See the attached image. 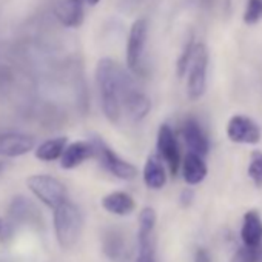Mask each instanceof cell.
I'll return each mask as SVG.
<instances>
[{"label":"cell","mask_w":262,"mask_h":262,"mask_svg":"<svg viewBox=\"0 0 262 262\" xmlns=\"http://www.w3.org/2000/svg\"><path fill=\"white\" fill-rule=\"evenodd\" d=\"M129 74L114 60L100 59L96 68V82L99 88L102 111L111 123H119L122 116V99L125 83Z\"/></svg>","instance_id":"obj_1"},{"label":"cell","mask_w":262,"mask_h":262,"mask_svg":"<svg viewBox=\"0 0 262 262\" xmlns=\"http://www.w3.org/2000/svg\"><path fill=\"white\" fill-rule=\"evenodd\" d=\"M82 213L79 207L70 201L54 210V231L62 248H73L82 234Z\"/></svg>","instance_id":"obj_2"},{"label":"cell","mask_w":262,"mask_h":262,"mask_svg":"<svg viewBox=\"0 0 262 262\" xmlns=\"http://www.w3.org/2000/svg\"><path fill=\"white\" fill-rule=\"evenodd\" d=\"M27 184L33 194L53 210H56L68 201V191L65 185L53 176L34 174L27 179Z\"/></svg>","instance_id":"obj_3"},{"label":"cell","mask_w":262,"mask_h":262,"mask_svg":"<svg viewBox=\"0 0 262 262\" xmlns=\"http://www.w3.org/2000/svg\"><path fill=\"white\" fill-rule=\"evenodd\" d=\"M90 142L94 147V158H97L99 162L103 165V168L110 171L113 176L123 179V181H131L138 176V168L133 164H129L123 161L122 158H119L102 138L93 136Z\"/></svg>","instance_id":"obj_4"},{"label":"cell","mask_w":262,"mask_h":262,"mask_svg":"<svg viewBox=\"0 0 262 262\" xmlns=\"http://www.w3.org/2000/svg\"><path fill=\"white\" fill-rule=\"evenodd\" d=\"M207 68H208V51L204 43H196L191 63L188 67L187 93L191 100L204 96L207 88Z\"/></svg>","instance_id":"obj_5"},{"label":"cell","mask_w":262,"mask_h":262,"mask_svg":"<svg viewBox=\"0 0 262 262\" xmlns=\"http://www.w3.org/2000/svg\"><path fill=\"white\" fill-rule=\"evenodd\" d=\"M147 34H148V24L145 19H138L131 25L128 43H126V65L136 74L142 71Z\"/></svg>","instance_id":"obj_6"},{"label":"cell","mask_w":262,"mask_h":262,"mask_svg":"<svg viewBox=\"0 0 262 262\" xmlns=\"http://www.w3.org/2000/svg\"><path fill=\"white\" fill-rule=\"evenodd\" d=\"M227 136L236 144H257L262 138L259 125L247 116H233L227 125Z\"/></svg>","instance_id":"obj_7"},{"label":"cell","mask_w":262,"mask_h":262,"mask_svg":"<svg viewBox=\"0 0 262 262\" xmlns=\"http://www.w3.org/2000/svg\"><path fill=\"white\" fill-rule=\"evenodd\" d=\"M122 106L125 108L126 114L136 122L142 120L150 113V106H151L150 99L136 86V83L133 79H131V76L128 77V80L125 83Z\"/></svg>","instance_id":"obj_8"},{"label":"cell","mask_w":262,"mask_h":262,"mask_svg":"<svg viewBox=\"0 0 262 262\" xmlns=\"http://www.w3.org/2000/svg\"><path fill=\"white\" fill-rule=\"evenodd\" d=\"M158 151L162 156V159L167 162L170 174L176 176L181 165V153L173 129L167 123H162L158 131Z\"/></svg>","instance_id":"obj_9"},{"label":"cell","mask_w":262,"mask_h":262,"mask_svg":"<svg viewBox=\"0 0 262 262\" xmlns=\"http://www.w3.org/2000/svg\"><path fill=\"white\" fill-rule=\"evenodd\" d=\"M102 250L111 262H126L131 256V245L120 228H108L103 233Z\"/></svg>","instance_id":"obj_10"},{"label":"cell","mask_w":262,"mask_h":262,"mask_svg":"<svg viewBox=\"0 0 262 262\" xmlns=\"http://www.w3.org/2000/svg\"><path fill=\"white\" fill-rule=\"evenodd\" d=\"M39 217V210L34 207L31 201L25 196H17L13 199L8 208V219H10V228L14 230L19 225L36 222Z\"/></svg>","instance_id":"obj_11"},{"label":"cell","mask_w":262,"mask_h":262,"mask_svg":"<svg viewBox=\"0 0 262 262\" xmlns=\"http://www.w3.org/2000/svg\"><path fill=\"white\" fill-rule=\"evenodd\" d=\"M182 136H184V141L188 145L191 153H196L199 156H205L208 153V150H210L208 138L205 136L204 129L201 128V125L196 119L188 117L184 122Z\"/></svg>","instance_id":"obj_12"},{"label":"cell","mask_w":262,"mask_h":262,"mask_svg":"<svg viewBox=\"0 0 262 262\" xmlns=\"http://www.w3.org/2000/svg\"><path fill=\"white\" fill-rule=\"evenodd\" d=\"M34 139L27 135H0V156L17 158L30 153Z\"/></svg>","instance_id":"obj_13"},{"label":"cell","mask_w":262,"mask_h":262,"mask_svg":"<svg viewBox=\"0 0 262 262\" xmlns=\"http://www.w3.org/2000/svg\"><path fill=\"white\" fill-rule=\"evenodd\" d=\"M94 158V147L91 142H83L77 141L70 145H67L62 158H60V165L65 170H73L83 164L86 159Z\"/></svg>","instance_id":"obj_14"},{"label":"cell","mask_w":262,"mask_h":262,"mask_svg":"<svg viewBox=\"0 0 262 262\" xmlns=\"http://www.w3.org/2000/svg\"><path fill=\"white\" fill-rule=\"evenodd\" d=\"M241 237L245 247H260L262 242V217L257 211L250 210L244 214Z\"/></svg>","instance_id":"obj_15"},{"label":"cell","mask_w":262,"mask_h":262,"mask_svg":"<svg viewBox=\"0 0 262 262\" xmlns=\"http://www.w3.org/2000/svg\"><path fill=\"white\" fill-rule=\"evenodd\" d=\"M56 16L63 27L77 28L83 22V0H62Z\"/></svg>","instance_id":"obj_16"},{"label":"cell","mask_w":262,"mask_h":262,"mask_svg":"<svg viewBox=\"0 0 262 262\" xmlns=\"http://www.w3.org/2000/svg\"><path fill=\"white\" fill-rule=\"evenodd\" d=\"M102 207L106 211L113 213V214L126 216V214L135 211L136 204H135V199L131 198L128 193H125V191H114V193L106 194L102 199Z\"/></svg>","instance_id":"obj_17"},{"label":"cell","mask_w":262,"mask_h":262,"mask_svg":"<svg viewBox=\"0 0 262 262\" xmlns=\"http://www.w3.org/2000/svg\"><path fill=\"white\" fill-rule=\"evenodd\" d=\"M144 182L151 190H161L167 184V174L164 165L158 156H148L144 167Z\"/></svg>","instance_id":"obj_18"},{"label":"cell","mask_w":262,"mask_h":262,"mask_svg":"<svg viewBox=\"0 0 262 262\" xmlns=\"http://www.w3.org/2000/svg\"><path fill=\"white\" fill-rule=\"evenodd\" d=\"M207 176V165L202 156L196 153H188L184 159V179L190 185L201 184Z\"/></svg>","instance_id":"obj_19"},{"label":"cell","mask_w":262,"mask_h":262,"mask_svg":"<svg viewBox=\"0 0 262 262\" xmlns=\"http://www.w3.org/2000/svg\"><path fill=\"white\" fill-rule=\"evenodd\" d=\"M156 211L151 207H145L139 214V233H138V244L139 247L155 245L153 233L156 227Z\"/></svg>","instance_id":"obj_20"},{"label":"cell","mask_w":262,"mask_h":262,"mask_svg":"<svg viewBox=\"0 0 262 262\" xmlns=\"http://www.w3.org/2000/svg\"><path fill=\"white\" fill-rule=\"evenodd\" d=\"M65 148H67V138L51 139V141H47V142H43V144H40L37 147L36 158L39 161H43V162L57 161V159L62 158Z\"/></svg>","instance_id":"obj_21"},{"label":"cell","mask_w":262,"mask_h":262,"mask_svg":"<svg viewBox=\"0 0 262 262\" xmlns=\"http://www.w3.org/2000/svg\"><path fill=\"white\" fill-rule=\"evenodd\" d=\"M194 48H196L194 34L190 33L188 37H187V40H185V43H184V47H182V51H181V54H179L178 65H176V68H178V76H179V77H182V76L187 73L190 63H191L193 54H194Z\"/></svg>","instance_id":"obj_22"},{"label":"cell","mask_w":262,"mask_h":262,"mask_svg":"<svg viewBox=\"0 0 262 262\" xmlns=\"http://www.w3.org/2000/svg\"><path fill=\"white\" fill-rule=\"evenodd\" d=\"M248 176L256 188H262V151H253L250 156Z\"/></svg>","instance_id":"obj_23"},{"label":"cell","mask_w":262,"mask_h":262,"mask_svg":"<svg viewBox=\"0 0 262 262\" xmlns=\"http://www.w3.org/2000/svg\"><path fill=\"white\" fill-rule=\"evenodd\" d=\"M262 17V0H248L245 11H244V22L247 25H253Z\"/></svg>","instance_id":"obj_24"},{"label":"cell","mask_w":262,"mask_h":262,"mask_svg":"<svg viewBox=\"0 0 262 262\" xmlns=\"http://www.w3.org/2000/svg\"><path fill=\"white\" fill-rule=\"evenodd\" d=\"M236 262H259L260 260V247H242L234 257Z\"/></svg>","instance_id":"obj_25"},{"label":"cell","mask_w":262,"mask_h":262,"mask_svg":"<svg viewBox=\"0 0 262 262\" xmlns=\"http://www.w3.org/2000/svg\"><path fill=\"white\" fill-rule=\"evenodd\" d=\"M136 262H156L155 260V245L139 247V256Z\"/></svg>","instance_id":"obj_26"},{"label":"cell","mask_w":262,"mask_h":262,"mask_svg":"<svg viewBox=\"0 0 262 262\" xmlns=\"http://www.w3.org/2000/svg\"><path fill=\"white\" fill-rule=\"evenodd\" d=\"M194 262H211L210 253L204 247L198 248L196 253H194Z\"/></svg>","instance_id":"obj_27"},{"label":"cell","mask_w":262,"mask_h":262,"mask_svg":"<svg viewBox=\"0 0 262 262\" xmlns=\"http://www.w3.org/2000/svg\"><path fill=\"white\" fill-rule=\"evenodd\" d=\"M193 198H194L193 190H191V188H185V190L182 191V194H181V204H182L184 207H188V205L193 202Z\"/></svg>","instance_id":"obj_28"},{"label":"cell","mask_w":262,"mask_h":262,"mask_svg":"<svg viewBox=\"0 0 262 262\" xmlns=\"http://www.w3.org/2000/svg\"><path fill=\"white\" fill-rule=\"evenodd\" d=\"M5 168H7V164H5V162H2V161H0V176H2V174H4Z\"/></svg>","instance_id":"obj_29"},{"label":"cell","mask_w":262,"mask_h":262,"mask_svg":"<svg viewBox=\"0 0 262 262\" xmlns=\"http://www.w3.org/2000/svg\"><path fill=\"white\" fill-rule=\"evenodd\" d=\"M85 2L88 4V5H91V7H94V5H97L100 0H85Z\"/></svg>","instance_id":"obj_30"},{"label":"cell","mask_w":262,"mask_h":262,"mask_svg":"<svg viewBox=\"0 0 262 262\" xmlns=\"http://www.w3.org/2000/svg\"><path fill=\"white\" fill-rule=\"evenodd\" d=\"M201 2H202L204 7H210V5L213 4V0H201Z\"/></svg>","instance_id":"obj_31"},{"label":"cell","mask_w":262,"mask_h":262,"mask_svg":"<svg viewBox=\"0 0 262 262\" xmlns=\"http://www.w3.org/2000/svg\"><path fill=\"white\" fill-rule=\"evenodd\" d=\"M2 231H4V221L0 219V236H2Z\"/></svg>","instance_id":"obj_32"}]
</instances>
